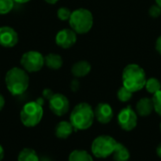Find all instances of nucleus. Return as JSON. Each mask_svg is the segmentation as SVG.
<instances>
[{"label":"nucleus","mask_w":161,"mask_h":161,"mask_svg":"<svg viewBox=\"0 0 161 161\" xmlns=\"http://www.w3.org/2000/svg\"><path fill=\"white\" fill-rule=\"evenodd\" d=\"M44 64L51 70H58L63 65V59L59 55L50 53L44 57Z\"/></svg>","instance_id":"17"},{"label":"nucleus","mask_w":161,"mask_h":161,"mask_svg":"<svg viewBox=\"0 0 161 161\" xmlns=\"http://www.w3.org/2000/svg\"><path fill=\"white\" fill-rule=\"evenodd\" d=\"M20 63L23 69L27 73H36L41 71L43 67L44 57L38 51H27L22 56Z\"/></svg>","instance_id":"7"},{"label":"nucleus","mask_w":161,"mask_h":161,"mask_svg":"<svg viewBox=\"0 0 161 161\" xmlns=\"http://www.w3.org/2000/svg\"><path fill=\"white\" fill-rule=\"evenodd\" d=\"M149 15L152 18H158L161 15V8L158 5H153L149 8Z\"/></svg>","instance_id":"25"},{"label":"nucleus","mask_w":161,"mask_h":161,"mask_svg":"<svg viewBox=\"0 0 161 161\" xmlns=\"http://www.w3.org/2000/svg\"><path fill=\"white\" fill-rule=\"evenodd\" d=\"M79 89V81L77 79H74L71 82V90L73 92H77Z\"/></svg>","instance_id":"27"},{"label":"nucleus","mask_w":161,"mask_h":161,"mask_svg":"<svg viewBox=\"0 0 161 161\" xmlns=\"http://www.w3.org/2000/svg\"><path fill=\"white\" fill-rule=\"evenodd\" d=\"M15 3H18V4H25V3H27V2H29V1H31V0H13Z\"/></svg>","instance_id":"32"},{"label":"nucleus","mask_w":161,"mask_h":161,"mask_svg":"<svg viewBox=\"0 0 161 161\" xmlns=\"http://www.w3.org/2000/svg\"><path fill=\"white\" fill-rule=\"evenodd\" d=\"M118 142L111 136L101 135L96 137L91 146L92 154L97 158H107L112 156Z\"/></svg>","instance_id":"6"},{"label":"nucleus","mask_w":161,"mask_h":161,"mask_svg":"<svg viewBox=\"0 0 161 161\" xmlns=\"http://www.w3.org/2000/svg\"><path fill=\"white\" fill-rule=\"evenodd\" d=\"M119 126L125 131H132L138 125V114L130 106H127L120 110L117 116Z\"/></svg>","instance_id":"8"},{"label":"nucleus","mask_w":161,"mask_h":161,"mask_svg":"<svg viewBox=\"0 0 161 161\" xmlns=\"http://www.w3.org/2000/svg\"><path fill=\"white\" fill-rule=\"evenodd\" d=\"M69 25L76 34H86L93 25L92 13L87 8H77L72 11Z\"/></svg>","instance_id":"4"},{"label":"nucleus","mask_w":161,"mask_h":161,"mask_svg":"<svg viewBox=\"0 0 161 161\" xmlns=\"http://www.w3.org/2000/svg\"><path fill=\"white\" fill-rule=\"evenodd\" d=\"M13 0H0V15L10 12L14 6Z\"/></svg>","instance_id":"22"},{"label":"nucleus","mask_w":161,"mask_h":161,"mask_svg":"<svg viewBox=\"0 0 161 161\" xmlns=\"http://www.w3.org/2000/svg\"><path fill=\"white\" fill-rule=\"evenodd\" d=\"M75 131L74 126L72 125V124L70 123V121H61L59 122L56 128H55V134H56V137L58 139H60V140H66L68 139L72 134L73 132Z\"/></svg>","instance_id":"14"},{"label":"nucleus","mask_w":161,"mask_h":161,"mask_svg":"<svg viewBox=\"0 0 161 161\" xmlns=\"http://www.w3.org/2000/svg\"><path fill=\"white\" fill-rule=\"evenodd\" d=\"M91 70H92V66L87 60H79L73 65L71 72L75 77L80 78L88 75Z\"/></svg>","instance_id":"15"},{"label":"nucleus","mask_w":161,"mask_h":161,"mask_svg":"<svg viewBox=\"0 0 161 161\" xmlns=\"http://www.w3.org/2000/svg\"><path fill=\"white\" fill-rule=\"evenodd\" d=\"M5 107V98L4 96L0 93V111L4 108Z\"/></svg>","instance_id":"29"},{"label":"nucleus","mask_w":161,"mask_h":161,"mask_svg":"<svg viewBox=\"0 0 161 161\" xmlns=\"http://www.w3.org/2000/svg\"><path fill=\"white\" fill-rule=\"evenodd\" d=\"M156 3H157V5H158L161 8V0H156Z\"/></svg>","instance_id":"34"},{"label":"nucleus","mask_w":161,"mask_h":161,"mask_svg":"<svg viewBox=\"0 0 161 161\" xmlns=\"http://www.w3.org/2000/svg\"><path fill=\"white\" fill-rule=\"evenodd\" d=\"M94 109L86 102L77 104L70 114V123L75 131L89 129L94 122Z\"/></svg>","instance_id":"2"},{"label":"nucleus","mask_w":161,"mask_h":161,"mask_svg":"<svg viewBox=\"0 0 161 161\" xmlns=\"http://www.w3.org/2000/svg\"><path fill=\"white\" fill-rule=\"evenodd\" d=\"M130 152L128 148L121 142L117 143V146L112 154L113 161H129L130 160Z\"/></svg>","instance_id":"16"},{"label":"nucleus","mask_w":161,"mask_h":161,"mask_svg":"<svg viewBox=\"0 0 161 161\" xmlns=\"http://www.w3.org/2000/svg\"><path fill=\"white\" fill-rule=\"evenodd\" d=\"M152 100H153V103H154L155 111L161 117V90L153 95Z\"/></svg>","instance_id":"24"},{"label":"nucleus","mask_w":161,"mask_h":161,"mask_svg":"<svg viewBox=\"0 0 161 161\" xmlns=\"http://www.w3.org/2000/svg\"><path fill=\"white\" fill-rule=\"evenodd\" d=\"M71 14H72V11L66 8V7H61L58 9L57 11V15H58V18L61 21H69L70 17H71Z\"/></svg>","instance_id":"23"},{"label":"nucleus","mask_w":161,"mask_h":161,"mask_svg":"<svg viewBox=\"0 0 161 161\" xmlns=\"http://www.w3.org/2000/svg\"><path fill=\"white\" fill-rule=\"evenodd\" d=\"M94 116L98 123L102 125H107L110 123L113 119L114 112L109 104L101 102L94 108Z\"/></svg>","instance_id":"12"},{"label":"nucleus","mask_w":161,"mask_h":161,"mask_svg":"<svg viewBox=\"0 0 161 161\" xmlns=\"http://www.w3.org/2000/svg\"><path fill=\"white\" fill-rule=\"evenodd\" d=\"M43 117V108L37 101H31L24 105L20 112V120L25 127L38 125Z\"/></svg>","instance_id":"5"},{"label":"nucleus","mask_w":161,"mask_h":161,"mask_svg":"<svg viewBox=\"0 0 161 161\" xmlns=\"http://www.w3.org/2000/svg\"><path fill=\"white\" fill-rule=\"evenodd\" d=\"M4 156H5V151H4V148L2 147V145L0 144V161L4 158Z\"/></svg>","instance_id":"30"},{"label":"nucleus","mask_w":161,"mask_h":161,"mask_svg":"<svg viewBox=\"0 0 161 161\" xmlns=\"http://www.w3.org/2000/svg\"><path fill=\"white\" fill-rule=\"evenodd\" d=\"M5 83L11 95L19 96L27 90L29 86V76L27 72L23 68L13 67L7 72Z\"/></svg>","instance_id":"1"},{"label":"nucleus","mask_w":161,"mask_h":161,"mask_svg":"<svg viewBox=\"0 0 161 161\" xmlns=\"http://www.w3.org/2000/svg\"><path fill=\"white\" fill-rule=\"evenodd\" d=\"M45 2H47L48 4H52V5H54V4H56L58 0H44Z\"/></svg>","instance_id":"33"},{"label":"nucleus","mask_w":161,"mask_h":161,"mask_svg":"<svg viewBox=\"0 0 161 161\" xmlns=\"http://www.w3.org/2000/svg\"><path fill=\"white\" fill-rule=\"evenodd\" d=\"M123 86L130 92H137L142 90L146 84V74L138 64H128L125 67L122 75Z\"/></svg>","instance_id":"3"},{"label":"nucleus","mask_w":161,"mask_h":161,"mask_svg":"<svg viewBox=\"0 0 161 161\" xmlns=\"http://www.w3.org/2000/svg\"><path fill=\"white\" fill-rule=\"evenodd\" d=\"M144 88L146 89V91L149 93L154 95L155 93H157L158 92H159L161 90V82L158 78L151 77V78L146 80V84H145Z\"/></svg>","instance_id":"20"},{"label":"nucleus","mask_w":161,"mask_h":161,"mask_svg":"<svg viewBox=\"0 0 161 161\" xmlns=\"http://www.w3.org/2000/svg\"><path fill=\"white\" fill-rule=\"evenodd\" d=\"M76 39V33L72 28H64L57 33L56 43L63 49H68L75 45Z\"/></svg>","instance_id":"10"},{"label":"nucleus","mask_w":161,"mask_h":161,"mask_svg":"<svg viewBox=\"0 0 161 161\" xmlns=\"http://www.w3.org/2000/svg\"><path fill=\"white\" fill-rule=\"evenodd\" d=\"M53 95H54V92H53V91H52L51 89H44V90L42 91V97H43L44 99H47L48 101H49V99H50Z\"/></svg>","instance_id":"26"},{"label":"nucleus","mask_w":161,"mask_h":161,"mask_svg":"<svg viewBox=\"0 0 161 161\" xmlns=\"http://www.w3.org/2000/svg\"><path fill=\"white\" fill-rule=\"evenodd\" d=\"M68 161H94L92 156L85 150H74L70 153Z\"/></svg>","instance_id":"19"},{"label":"nucleus","mask_w":161,"mask_h":161,"mask_svg":"<svg viewBox=\"0 0 161 161\" xmlns=\"http://www.w3.org/2000/svg\"><path fill=\"white\" fill-rule=\"evenodd\" d=\"M17 161H40L37 152L32 148H24L20 151Z\"/></svg>","instance_id":"18"},{"label":"nucleus","mask_w":161,"mask_h":161,"mask_svg":"<svg viewBox=\"0 0 161 161\" xmlns=\"http://www.w3.org/2000/svg\"><path fill=\"white\" fill-rule=\"evenodd\" d=\"M18 33L10 26L0 27V45L5 48H12L18 43Z\"/></svg>","instance_id":"11"},{"label":"nucleus","mask_w":161,"mask_h":161,"mask_svg":"<svg viewBox=\"0 0 161 161\" xmlns=\"http://www.w3.org/2000/svg\"><path fill=\"white\" fill-rule=\"evenodd\" d=\"M159 130H160V133H161V122H160V124H159Z\"/></svg>","instance_id":"35"},{"label":"nucleus","mask_w":161,"mask_h":161,"mask_svg":"<svg viewBox=\"0 0 161 161\" xmlns=\"http://www.w3.org/2000/svg\"><path fill=\"white\" fill-rule=\"evenodd\" d=\"M49 108L55 115L63 116L70 109L69 99L62 93H54L49 99Z\"/></svg>","instance_id":"9"},{"label":"nucleus","mask_w":161,"mask_h":161,"mask_svg":"<svg viewBox=\"0 0 161 161\" xmlns=\"http://www.w3.org/2000/svg\"><path fill=\"white\" fill-rule=\"evenodd\" d=\"M156 49L158 52V54L161 55V35L158 38V40L156 42Z\"/></svg>","instance_id":"28"},{"label":"nucleus","mask_w":161,"mask_h":161,"mask_svg":"<svg viewBox=\"0 0 161 161\" xmlns=\"http://www.w3.org/2000/svg\"><path fill=\"white\" fill-rule=\"evenodd\" d=\"M117 97L118 99L123 102V103H126L128 101L131 100V98L133 97V92H130L128 89H126L125 87H121L117 92Z\"/></svg>","instance_id":"21"},{"label":"nucleus","mask_w":161,"mask_h":161,"mask_svg":"<svg viewBox=\"0 0 161 161\" xmlns=\"http://www.w3.org/2000/svg\"><path fill=\"white\" fill-rule=\"evenodd\" d=\"M157 155H158V158H161V142L158 145V147H157Z\"/></svg>","instance_id":"31"},{"label":"nucleus","mask_w":161,"mask_h":161,"mask_svg":"<svg viewBox=\"0 0 161 161\" xmlns=\"http://www.w3.org/2000/svg\"><path fill=\"white\" fill-rule=\"evenodd\" d=\"M136 112L138 116L141 117H148L152 114L154 109V103L152 98L149 97H143L138 101L136 104Z\"/></svg>","instance_id":"13"}]
</instances>
